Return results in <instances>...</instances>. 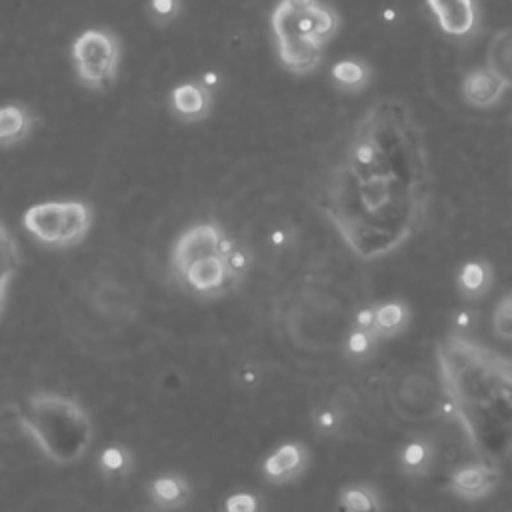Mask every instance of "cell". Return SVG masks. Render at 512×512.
<instances>
[{"instance_id":"cell-1","label":"cell","mask_w":512,"mask_h":512,"mask_svg":"<svg viewBox=\"0 0 512 512\" xmlns=\"http://www.w3.org/2000/svg\"><path fill=\"white\" fill-rule=\"evenodd\" d=\"M432 170L422 124L398 96L374 100L356 120L330 168L320 208L346 248L380 260L424 224Z\"/></svg>"},{"instance_id":"cell-2","label":"cell","mask_w":512,"mask_h":512,"mask_svg":"<svg viewBox=\"0 0 512 512\" xmlns=\"http://www.w3.org/2000/svg\"><path fill=\"white\" fill-rule=\"evenodd\" d=\"M442 396L476 460L500 466L512 456V360L450 330L436 344Z\"/></svg>"},{"instance_id":"cell-3","label":"cell","mask_w":512,"mask_h":512,"mask_svg":"<svg viewBox=\"0 0 512 512\" xmlns=\"http://www.w3.org/2000/svg\"><path fill=\"white\" fill-rule=\"evenodd\" d=\"M248 266V254L212 220L190 224L170 248V268L178 284L198 298L228 294Z\"/></svg>"},{"instance_id":"cell-4","label":"cell","mask_w":512,"mask_h":512,"mask_svg":"<svg viewBox=\"0 0 512 512\" xmlns=\"http://www.w3.org/2000/svg\"><path fill=\"white\" fill-rule=\"evenodd\" d=\"M18 426L44 458L70 466L86 456L94 440L88 410L60 392H34L18 410Z\"/></svg>"},{"instance_id":"cell-5","label":"cell","mask_w":512,"mask_h":512,"mask_svg":"<svg viewBox=\"0 0 512 512\" xmlns=\"http://www.w3.org/2000/svg\"><path fill=\"white\" fill-rule=\"evenodd\" d=\"M280 64L292 74H310L322 62L324 46L338 28V14L322 4L294 6L280 0L270 14Z\"/></svg>"},{"instance_id":"cell-6","label":"cell","mask_w":512,"mask_h":512,"mask_svg":"<svg viewBox=\"0 0 512 512\" xmlns=\"http://www.w3.org/2000/svg\"><path fill=\"white\" fill-rule=\"evenodd\" d=\"M94 224L92 206L84 200H46L22 214L24 230L42 246L64 250L78 246Z\"/></svg>"},{"instance_id":"cell-7","label":"cell","mask_w":512,"mask_h":512,"mask_svg":"<svg viewBox=\"0 0 512 512\" xmlns=\"http://www.w3.org/2000/svg\"><path fill=\"white\" fill-rule=\"evenodd\" d=\"M120 40L114 32L104 28H88L80 32L70 50L74 74L88 90H108L120 68Z\"/></svg>"},{"instance_id":"cell-8","label":"cell","mask_w":512,"mask_h":512,"mask_svg":"<svg viewBox=\"0 0 512 512\" xmlns=\"http://www.w3.org/2000/svg\"><path fill=\"white\" fill-rule=\"evenodd\" d=\"M394 406L406 420H426L438 408V396H442V388L422 374H410L402 378L394 390Z\"/></svg>"},{"instance_id":"cell-9","label":"cell","mask_w":512,"mask_h":512,"mask_svg":"<svg viewBox=\"0 0 512 512\" xmlns=\"http://www.w3.org/2000/svg\"><path fill=\"white\" fill-rule=\"evenodd\" d=\"M498 482H500V466L474 458L472 462L460 464L458 468L452 470L448 478V488L454 496L474 502L492 494Z\"/></svg>"},{"instance_id":"cell-10","label":"cell","mask_w":512,"mask_h":512,"mask_svg":"<svg viewBox=\"0 0 512 512\" xmlns=\"http://www.w3.org/2000/svg\"><path fill=\"white\" fill-rule=\"evenodd\" d=\"M310 462V450L298 440H286L268 452L260 464L262 476L270 484H288L300 478Z\"/></svg>"},{"instance_id":"cell-11","label":"cell","mask_w":512,"mask_h":512,"mask_svg":"<svg viewBox=\"0 0 512 512\" xmlns=\"http://www.w3.org/2000/svg\"><path fill=\"white\" fill-rule=\"evenodd\" d=\"M410 320L412 312L404 300H386L358 310L352 324L372 330L380 340H388L402 334Z\"/></svg>"},{"instance_id":"cell-12","label":"cell","mask_w":512,"mask_h":512,"mask_svg":"<svg viewBox=\"0 0 512 512\" xmlns=\"http://www.w3.org/2000/svg\"><path fill=\"white\" fill-rule=\"evenodd\" d=\"M170 110L182 122L204 120L212 110V90L202 80H186L172 88Z\"/></svg>"},{"instance_id":"cell-13","label":"cell","mask_w":512,"mask_h":512,"mask_svg":"<svg viewBox=\"0 0 512 512\" xmlns=\"http://www.w3.org/2000/svg\"><path fill=\"white\" fill-rule=\"evenodd\" d=\"M440 30L448 36H468L478 20L474 0H426Z\"/></svg>"},{"instance_id":"cell-14","label":"cell","mask_w":512,"mask_h":512,"mask_svg":"<svg viewBox=\"0 0 512 512\" xmlns=\"http://www.w3.org/2000/svg\"><path fill=\"white\" fill-rule=\"evenodd\" d=\"M148 498L162 512L184 508L192 498V486L180 472H164L148 482Z\"/></svg>"},{"instance_id":"cell-15","label":"cell","mask_w":512,"mask_h":512,"mask_svg":"<svg viewBox=\"0 0 512 512\" xmlns=\"http://www.w3.org/2000/svg\"><path fill=\"white\" fill-rule=\"evenodd\" d=\"M506 84L490 68H474L462 80V96L474 108H490L502 100Z\"/></svg>"},{"instance_id":"cell-16","label":"cell","mask_w":512,"mask_h":512,"mask_svg":"<svg viewBox=\"0 0 512 512\" xmlns=\"http://www.w3.org/2000/svg\"><path fill=\"white\" fill-rule=\"evenodd\" d=\"M492 282H494L492 264L486 262V260H480V258H472V260L462 262L456 270V276H454V284H456L458 294L464 300H470V302L484 298L490 292Z\"/></svg>"},{"instance_id":"cell-17","label":"cell","mask_w":512,"mask_h":512,"mask_svg":"<svg viewBox=\"0 0 512 512\" xmlns=\"http://www.w3.org/2000/svg\"><path fill=\"white\" fill-rule=\"evenodd\" d=\"M436 460V446L428 436H414L406 440L398 450V468L404 476H426Z\"/></svg>"},{"instance_id":"cell-18","label":"cell","mask_w":512,"mask_h":512,"mask_svg":"<svg viewBox=\"0 0 512 512\" xmlns=\"http://www.w3.org/2000/svg\"><path fill=\"white\" fill-rule=\"evenodd\" d=\"M34 114L20 102H8L0 110V142L8 150L24 142L34 130Z\"/></svg>"},{"instance_id":"cell-19","label":"cell","mask_w":512,"mask_h":512,"mask_svg":"<svg viewBox=\"0 0 512 512\" xmlns=\"http://www.w3.org/2000/svg\"><path fill=\"white\" fill-rule=\"evenodd\" d=\"M486 68H490L506 88H512V26L500 28L488 42Z\"/></svg>"},{"instance_id":"cell-20","label":"cell","mask_w":512,"mask_h":512,"mask_svg":"<svg viewBox=\"0 0 512 512\" xmlns=\"http://www.w3.org/2000/svg\"><path fill=\"white\" fill-rule=\"evenodd\" d=\"M0 246H2L0 248V306L4 312L6 304H8L10 284L18 276V268H20L18 240L12 236V232L8 230L6 224L0 226Z\"/></svg>"},{"instance_id":"cell-21","label":"cell","mask_w":512,"mask_h":512,"mask_svg":"<svg viewBox=\"0 0 512 512\" xmlns=\"http://www.w3.org/2000/svg\"><path fill=\"white\" fill-rule=\"evenodd\" d=\"M340 512H384L380 492L364 482L346 484L338 492Z\"/></svg>"},{"instance_id":"cell-22","label":"cell","mask_w":512,"mask_h":512,"mask_svg":"<svg viewBox=\"0 0 512 512\" xmlns=\"http://www.w3.org/2000/svg\"><path fill=\"white\" fill-rule=\"evenodd\" d=\"M332 82L340 92H360L370 84V66L360 58H342L330 70Z\"/></svg>"},{"instance_id":"cell-23","label":"cell","mask_w":512,"mask_h":512,"mask_svg":"<svg viewBox=\"0 0 512 512\" xmlns=\"http://www.w3.org/2000/svg\"><path fill=\"white\" fill-rule=\"evenodd\" d=\"M96 468L108 480H122L132 470V452L124 444H108L98 452Z\"/></svg>"},{"instance_id":"cell-24","label":"cell","mask_w":512,"mask_h":512,"mask_svg":"<svg viewBox=\"0 0 512 512\" xmlns=\"http://www.w3.org/2000/svg\"><path fill=\"white\" fill-rule=\"evenodd\" d=\"M378 342H380V338L372 330L352 324V328L344 340V352L350 360L364 362V360L372 358V354L378 348Z\"/></svg>"},{"instance_id":"cell-25","label":"cell","mask_w":512,"mask_h":512,"mask_svg":"<svg viewBox=\"0 0 512 512\" xmlns=\"http://www.w3.org/2000/svg\"><path fill=\"white\" fill-rule=\"evenodd\" d=\"M492 330L500 340L512 342V290L502 294L494 304Z\"/></svg>"},{"instance_id":"cell-26","label":"cell","mask_w":512,"mask_h":512,"mask_svg":"<svg viewBox=\"0 0 512 512\" xmlns=\"http://www.w3.org/2000/svg\"><path fill=\"white\" fill-rule=\"evenodd\" d=\"M312 424H314L316 432L334 436L344 426V410L338 406H322L314 412Z\"/></svg>"},{"instance_id":"cell-27","label":"cell","mask_w":512,"mask_h":512,"mask_svg":"<svg viewBox=\"0 0 512 512\" xmlns=\"http://www.w3.org/2000/svg\"><path fill=\"white\" fill-rule=\"evenodd\" d=\"M148 16L154 24L164 26L178 18L180 14V0H148Z\"/></svg>"},{"instance_id":"cell-28","label":"cell","mask_w":512,"mask_h":512,"mask_svg":"<svg viewBox=\"0 0 512 512\" xmlns=\"http://www.w3.org/2000/svg\"><path fill=\"white\" fill-rule=\"evenodd\" d=\"M222 512H260V498L248 490H236L226 496Z\"/></svg>"},{"instance_id":"cell-29","label":"cell","mask_w":512,"mask_h":512,"mask_svg":"<svg viewBox=\"0 0 512 512\" xmlns=\"http://www.w3.org/2000/svg\"><path fill=\"white\" fill-rule=\"evenodd\" d=\"M474 326V312L472 310H460L454 316V330L466 334Z\"/></svg>"},{"instance_id":"cell-30","label":"cell","mask_w":512,"mask_h":512,"mask_svg":"<svg viewBox=\"0 0 512 512\" xmlns=\"http://www.w3.org/2000/svg\"><path fill=\"white\" fill-rule=\"evenodd\" d=\"M288 2L294 4V6H310V4H316L320 0H288Z\"/></svg>"}]
</instances>
